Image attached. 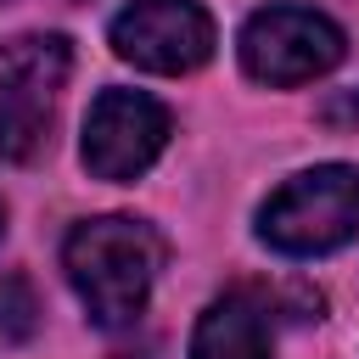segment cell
I'll list each match as a JSON object with an SVG mask.
<instances>
[{"mask_svg": "<svg viewBox=\"0 0 359 359\" xmlns=\"http://www.w3.org/2000/svg\"><path fill=\"white\" fill-rule=\"evenodd\" d=\"M168 146V112L140 90H101L84 118V168L95 180H135Z\"/></svg>", "mask_w": 359, "mask_h": 359, "instance_id": "5b68a950", "label": "cell"}, {"mask_svg": "<svg viewBox=\"0 0 359 359\" xmlns=\"http://www.w3.org/2000/svg\"><path fill=\"white\" fill-rule=\"evenodd\" d=\"M34 325H39V303H34V286H28L22 275H0V337L22 342Z\"/></svg>", "mask_w": 359, "mask_h": 359, "instance_id": "ba28073f", "label": "cell"}, {"mask_svg": "<svg viewBox=\"0 0 359 359\" xmlns=\"http://www.w3.org/2000/svg\"><path fill=\"white\" fill-rule=\"evenodd\" d=\"M73 50L62 34H17L0 45V157L28 163L45 146L56 90L67 84Z\"/></svg>", "mask_w": 359, "mask_h": 359, "instance_id": "3957f363", "label": "cell"}, {"mask_svg": "<svg viewBox=\"0 0 359 359\" xmlns=\"http://www.w3.org/2000/svg\"><path fill=\"white\" fill-rule=\"evenodd\" d=\"M67 280L95 325H129L163 264V241L140 219H84L62 247Z\"/></svg>", "mask_w": 359, "mask_h": 359, "instance_id": "6da1fadb", "label": "cell"}, {"mask_svg": "<svg viewBox=\"0 0 359 359\" xmlns=\"http://www.w3.org/2000/svg\"><path fill=\"white\" fill-rule=\"evenodd\" d=\"M112 50L146 73H191L213 56V17L196 0H129L112 17Z\"/></svg>", "mask_w": 359, "mask_h": 359, "instance_id": "8992f818", "label": "cell"}, {"mask_svg": "<svg viewBox=\"0 0 359 359\" xmlns=\"http://www.w3.org/2000/svg\"><path fill=\"white\" fill-rule=\"evenodd\" d=\"M353 230H359V168H348V163L309 168L258 208V236L292 258L331 252V247L353 241Z\"/></svg>", "mask_w": 359, "mask_h": 359, "instance_id": "7a4b0ae2", "label": "cell"}, {"mask_svg": "<svg viewBox=\"0 0 359 359\" xmlns=\"http://www.w3.org/2000/svg\"><path fill=\"white\" fill-rule=\"evenodd\" d=\"M342 28L309 6H264L241 28V62L258 84H303L342 62Z\"/></svg>", "mask_w": 359, "mask_h": 359, "instance_id": "277c9868", "label": "cell"}, {"mask_svg": "<svg viewBox=\"0 0 359 359\" xmlns=\"http://www.w3.org/2000/svg\"><path fill=\"white\" fill-rule=\"evenodd\" d=\"M191 359H269V309L252 292H224L196 320Z\"/></svg>", "mask_w": 359, "mask_h": 359, "instance_id": "52a82bcc", "label": "cell"}]
</instances>
